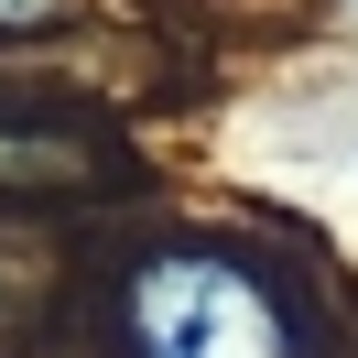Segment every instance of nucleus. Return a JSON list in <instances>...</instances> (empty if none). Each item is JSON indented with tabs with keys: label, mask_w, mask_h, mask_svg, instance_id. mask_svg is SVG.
Returning a JSON list of instances; mask_svg holds the SVG:
<instances>
[{
	"label": "nucleus",
	"mask_w": 358,
	"mask_h": 358,
	"mask_svg": "<svg viewBox=\"0 0 358 358\" xmlns=\"http://www.w3.org/2000/svg\"><path fill=\"white\" fill-rule=\"evenodd\" d=\"M120 326H131V358H304L271 282L228 250H152L131 271Z\"/></svg>",
	"instance_id": "obj_1"
},
{
	"label": "nucleus",
	"mask_w": 358,
	"mask_h": 358,
	"mask_svg": "<svg viewBox=\"0 0 358 358\" xmlns=\"http://www.w3.org/2000/svg\"><path fill=\"white\" fill-rule=\"evenodd\" d=\"M66 0H0V33H33V22H55Z\"/></svg>",
	"instance_id": "obj_2"
},
{
	"label": "nucleus",
	"mask_w": 358,
	"mask_h": 358,
	"mask_svg": "<svg viewBox=\"0 0 358 358\" xmlns=\"http://www.w3.org/2000/svg\"><path fill=\"white\" fill-rule=\"evenodd\" d=\"M348 11H358V0H348Z\"/></svg>",
	"instance_id": "obj_3"
}]
</instances>
